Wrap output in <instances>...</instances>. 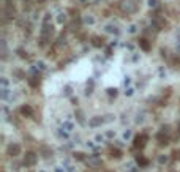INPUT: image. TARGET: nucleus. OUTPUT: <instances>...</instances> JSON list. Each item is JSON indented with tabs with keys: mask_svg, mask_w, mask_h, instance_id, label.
Returning a JSON list of instances; mask_svg holds the SVG:
<instances>
[{
	"mask_svg": "<svg viewBox=\"0 0 180 172\" xmlns=\"http://www.w3.org/2000/svg\"><path fill=\"white\" fill-rule=\"evenodd\" d=\"M120 8H122L125 13H133V11H136L138 5L134 3V0H123L122 3H120Z\"/></svg>",
	"mask_w": 180,
	"mask_h": 172,
	"instance_id": "1",
	"label": "nucleus"
},
{
	"mask_svg": "<svg viewBox=\"0 0 180 172\" xmlns=\"http://www.w3.org/2000/svg\"><path fill=\"white\" fill-rule=\"evenodd\" d=\"M35 163H37V155L33 152H27L25 156H24V164L25 166H35Z\"/></svg>",
	"mask_w": 180,
	"mask_h": 172,
	"instance_id": "2",
	"label": "nucleus"
},
{
	"mask_svg": "<svg viewBox=\"0 0 180 172\" xmlns=\"http://www.w3.org/2000/svg\"><path fill=\"white\" fill-rule=\"evenodd\" d=\"M19 153H21V147L17 144H10L8 145V155L10 156H17Z\"/></svg>",
	"mask_w": 180,
	"mask_h": 172,
	"instance_id": "3",
	"label": "nucleus"
},
{
	"mask_svg": "<svg viewBox=\"0 0 180 172\" xmlns=\"http://www.w3.org/2000/svg\"><path fill=\"white\" fill-rule=\"evenodd\" d=\"M145 141H147V136H136L134 137V147L136 148H142L144 145H145Z\"/></svg>",
	"mask_w": 180,
	"mask_h": 172,
	"instance_id": "4",
	"label": "nucleus"
},
{
	"mask_svg": "<svg viewBox=\"0 0 180 172\" xmlns=\"http://www.w3.org/2000/svg\"><path fill=\"white\" fill-rule=\"evenodd\" d=\"M62 128H63L65 131H66V133H71V131L74 130V123L73 122H71V120H63V123H62Z\"/></svg>",
	"mask_w": 180,
	"mask_h": 172,
	"instance_id": "5",
	"label": "nucleus"
},
{
	"mask_svg": "<svg viewBox=\"0 0 180 172\" xmlns=\"http://www.w3.org/2000/svg\"><path fill=\"white\" fill-rule=\"evenodd\" d=\"M21 114L25 115V117H32V115H33V109L29 104H25V106H22V107H21Z\"/></svg>",
	"mask_w": 180,
	"mask_h": 172,
	"instance_id": "6",
	"label": "nucleus"
},
{
	"mask_svg": "<svg viewBox=\"0 0 180 172\" xmlns=\"http://www.w3.org/2000/svg\"><path fill=\"white\" fill-rule=\"evenodd\" d=\"M101 123H104V120L101 119V117H93V119L89 120V125L90 126H100Z\"/></svg>",
	"mask_w": 180,
	"mask_h": 172,
	"instance_id": "7",
	"label": "nucleus"
},
{
	"mask_svg": "<svg viewBox=\"0 0 180 172\" xmlns=\"http://www.w3.org/2000/svg\"><path fill=\"white\" fill-rule=\"evenodd\" d=\"M104 30H106L107 33H114V35L119 33V29H117V25H114V24H107V25L104 27Z\"/></svg>",
	"mask_w": 180,
	"mask_h": 172,
	"instance_id": "8",
	"label": "nucleus"
},
{
	"mask_svg": "<svg viewBox=\"0 0 180 172\" xmlns=\"http://www.w3.org/2000/svg\"><path fill=\"white\" fill-rule=\"evenodd\" d=\"M152 24H153L156 29H163L164 25H166V22H164V19H158V17H155L153 21H152Z\"/></svg>",
	"mask_w": 180,
	"mask_h": 172,
	"instance_id": "9",
	"label": "nucleus"
},
{
	"mask_svg": "<svg viewBox=\"0 0 180 172\" xmlns=\"http://www.w3.org/2000/svg\"><path fill=\"white\" fill-rule=\"evenodd\" d=\"M76 119H78V122H79V123H82V125L85 123V119H84V112H82L81 109H78V111H76Z\"/></svg>",
	"mask_w": 180,
	"mask_h": 172,
	"instance_id": "10",
	"label": "nucleus"
},
{
	"mask_svg": "<svg viewBox=\"0 0 180 172\" xmlns=\"http://www.w3.org/2000/svg\"><path fill=\"white\" fill-rule=\"evenodd\" d=\"M92 44H93L95 47H101L103 46V40H101L100 37H93L92 38Z\"/></svg>",
	"mask_w": 180,
	"mask_h": 172,
	"instance_id": "11",
	"label": "nucleus"
},
{
	"mask_svg": "<svg viewBox=\"0 0 180 172\" xmlns=\"http://www.w3.org/2000/svg\"><path fill=\"white\" fill-rule=\"evenodd\" d=\"M125 172H136V167H134V163L133 161L125 164Z\"/></svg>",
	"mask_w": 180,
	"mask_h": 172,
	"instance_id": "12",
	"label": "nucleus"
},
{
	"mask_svg": "<svg viewBox=\"0 0 180 172\" xmlns=\"http://www.w3.org/2000/svg\"><path fill=\"white\" fill-rule=\"evenodd\" d=\"M139 46L142 47L144 51H150V44H148L147 40H139Z\"/></svg>",
	"mask_w": 180,
	"mask_h": 172,
	"instance_id": "13",
	"label": "nucleus"
},
{
	"mask_svg": "<svg viewBox=\"0 0 180 172\" xmlns=\"http://www.w3.org/2000/svg\"><path fill=\"white\" fill-rule=\"evenodd\" d=\"M89 164H92V166H100L101 164V160L100 158H89Z\"/></svg>",
	"mask_w": 180,
	"mask_h": 172,
	"instance_id": "14",
	"label": "nucleus"
},
{
	"mask_svg": "<svg viewBox=\"0 0 180 172\" xmlns=\"http://www.w3.org/2000/svg\"><path fill=\"white\" fill-rule=\"evenodd\" d=\"M111 156L112 158H120V156H122V153H120V150H117V148H112V150H111Z\"/></svg>",
	"mask_w": 180,
	"mask_h": 172,
	"instance_id": "15",
	"label": "nucleus"
},
{
	"mask_svg": "<svg viewBox=\"0 0 180 172\" xmlns=\"http://www.w3.org/2000/svg\"><path fill=\"white\" fill-rule=\"evenodd\" d=\"M65 21H66V14H65V13H60L58 17H57V22H58V24H63Z\"/></svg>",
	"mask_w": 180,
	"mask_h": 172,
	"instance_id": "16",
	"label": "nucleus"
},
{
	"mask_svg": "<svg viewBox=\"0 0 180 172\" xmlns=\"http://www.w3.org/2000/svg\"><path fill=\"white\" fill-rule=\"evenodd\" d=\"M2 89H10V82H8V79L6 78H2Z\"/></svg>",
	"mask_w": 180,
	"mask_h": 172,
	"instance_id": "17",
	"label": "nucleus"
},
{
	"mask_svg": "<svg viewBox=\"0 0 180 172\" xmlns=\"http://www.w3.org/2000/svg\"><path fill=\"white\" fill-rule=\"evenodd\" d=\"M147 163L148 161L144 156H138V164H139V166H147Z\"/></svg>",
	"mask_w": 180,
	"mask_h": 172,
	"instance_id": "18",
	"label": "nucleus"
},
{
	"mask_svg": "<svg viewBox=\"0 0 180 172\" xmlns=\"http://www.w3.org/2000/svg\"><path fill=\"white\" fill-rule=\"evenodd\" d=\"M84 22H85V24H95V19H93L92 16H85V17H84Z\"/></svg>",
	"mask_w": 180,
	"mask_h": 172,
	"instance_id": "19",
	"label": "nucleus"
},
{
	"mask_svg": "<svg viewBox=\"0 0 180 172\" xmlns=\"http://www.w3.org/2000/svg\"><path fill=\"white\" fill-rule=\"evenodd\" d=\"M148 6L150 8H156L158 6V0H148Z\"/></svg>",
	"mask_w": 180,
	"mask_h": 172,
	"instance_id": "20",
	"label": "nucleus"
},
{
	"mask_svg": "<svg viewBox=\"0 0 180 172\" xmlns=\"http://www.w3.org/2000/svg\"><path fill=\"white\" fill-rule=\"evenodd\" d=\"M96 142H98V144H103V142H104V136L98 134V136H96Z\"/></svg>",
	"mask_w": 180,
	"mask_h": 172,
	"instance_id": "21",
	"label": "nucleus"
},
{
	"mask_svg": "<svg viewBox=\"0 0 180 172\" xmlns=\"http://www.w3.org/2000/svg\"><path fill=\"white\" fill-rule=\"evenodd\" d=\"M37 66L40 68V70H46V65H44V62H38V63H37Z\"/></svg>",
	"mask_w": 180,
	"mask_h": 172,
	"instance_id": "22",
	"label": "nucleus"
},
{
	"mask_svg": "<svg viewBox=\"0 0 180 172\" xmlns=\"http://www.w3.org/2000/svg\"><path fill=\"white\" fill-rule=\"evenodd\" d=\"M131 137V131H125L123 133V139H130Z\"/></svg>",
	"mask_w": 180,
	"mask_h": 172,
	"instance_id": "23",
	"label": "nucleus"
},
{
	"mask_svg": "<svg viewBox=\"0 0 180 172\" xmlns=\"http://www.w3.org/2000/svg\"><path fill=\"white\" fill-rule=\"evenodd\" d=\"M107 93L111 95V96H112V95L115 96V95H117V89H109V90H107Z\"/></svg>",
	"mask_w": 180,
	"mask_h": 172,
	"instance_id": "24",
	"label": "nucleus"
},
{
	"mask_svg": "<svg viewBox=\"0 0 180 172\" xmlns=\"http://www.w3.org/2000/svg\"><path fill=\"white\" fill-rule=\"evenodd\" d=\"M74 158H78V160H84V153H74Z\"/></svg>",
	"mask_w": 180,
	"mask_h": 172,
	"instance_id": "25",
	"label": "nucleus"
},
{
	"mask_svg": "<svg viewBox=\"0 0 180 172\" xmlns=\"http://www.w3.org/2000/svg\"><path fill=\"white\" fill-rule=\"evenodd\" d=\"M87 147H90L92 150H96V145L93 144V142H87Z\"/></svg>",
	"mask_w": 180,
	"mask_h": 172,
	"instance_id": "26",
	"label": "nucleus"
},
{
	"mask_svg": "<svg viewBox=\"0 0 180 172\" xmlns=\"http://www.w3.org/2000/svg\"><path fill=\"white\" fill-rule=\"evenodd\" d=\"M123 84H125V87H127V85H130V84H131V78H125Z\"/></svg>",
	"mask_w": 180,
	"mask_h": 172,
	"instance_id": "27",
	"label": "nucleus"
},
{
	"mask_svg": "<svg viewBox=\"0 0 180 172\" xmlns=\"http://www.w3.org/2000/svg\"><path fill=\"white\" fill-rule=\"evenodd\" d=\"M103 120H104V122H111V120H114V115H106Z\"/></svg>",
	"mask_w": 180,
	"mask_h": 172,
	"instance_id": "28",
	"label": "nucleus"
},
{
	"mask_svg": "<svg viewBox=\"0 0 180 172\" xmlns=\"http://www.w3.org/2000/svg\"><path fill=\"white\" fill-rule=\"evenodd\" d=\"M130 33H134V32H136V25H130Z\"/></svg>",
	"mask_w": 180,
	"mask_h": 172,
	"instance_id": "29",
	"label": "nucleus"
},
{
	"mask_svg": "<svg viewBox=\"0 0 180 172\" xmlns=\"http://www.w3.org/2000/svg\"><path fill=\"white\" fill-rule=\"evenodd\" d=\"M133 92H134V90H133V89H128L127 92H125V93H127L128 96H131V95H133Z\"/></svg>",
	"mask_w": 180,
	"mask_h": 172,
	"instance_id": "30",
	"label": "nucleus"
},
{
	"mask_svg": "<svg viewBox=\"0 0 180 172\" xmlns=\"http://www.w3.org/2000/svg\"><path fill=\"white\" fill-rule=\"evenodd\" d=\"M55 172H65V169H62L60 166H55Z\"/></svg>",
	"mask_w": 180,
	"mask_h": 172,
	"instance_id": "31",
	"label": "nucleus"
},
{
	"mask_svg": "<svg viewBox=\"0 0 180 172\" xmlns=\"http://www.w3.org/2000/svg\"><path fill=\"white\" fill-rule=\"evenodd\" d=\"M30 84H32V85H33V87H37V81H35V78H32V81H30Z\"/></svg>",
	"mask_w": 180,
	"mask_h": 172,
	"instance_id": "32",
	"label": "nucleus"
},
{
	"mask_svg": "<svg viewBox=\"0 0 180 172\" xmlns=\"http://www.w3.org/2000/svg\"><path fill=\"white\" fill-rule=\"evenodd\" d=\"M166 161H168V158H166V156H161V158H160V163H166Z\"/></svg>",
	"mask_w": 180,
	"mask_h": 172,
	"instance_id": "33",
	"label": "nucleus"
},
{
	"mask_svg": "<svg viewBox=\"0 0 180 172\" xmlns=\"http://www.w3.org/2000/svg\"><path fill=\"white\" fill-rule=\"evenodd\" d=\"M65 93L70 95V93H71V89H70V87H66V89H65Z\"/></svg>",
	"mask_w": 180,
	"mask_h": 172,
	"instance_id": "34",
	"label": "nucleus"
},
{
	"mask_svg": "<svg viewBox=\"0 0 180 172\" xmlns=\"http://www.w3.org/2000/svg\"><path fill=\"white\" fill-rule=\"evenodd\" d=\"M106 136H107V137H112V136H114V133H112V131H107Z\"/></svg>",
	"mask_w": 180,
	"mask_h": 172,
	"instance_id": "35",
	"label": "nucleus"
},
{
	"mask_svg": "<svg viewBox=\"0 0 180 172\" xmlns=\"http://www.w3.org/2000/svg\"><path fill=\"white\" fill-rule=\"evenodd\" d=\"M25 2H27V3H30V2H32V0H25Z\"/></svg>",
	"mask_w": 180,
	"mask_h": 172,
	"instance_id": "36",
	"label": "nucleus"
},
{
	"mask_svg": "<svg viewBox=\"0 0 180 172\" xmlns=\"http://www.w3.org/2000/svg\"><path fill=\"white\" fill-rule=\"evenodd\" d=\"M95 2H100V0H95Z\"/></svg>",
	"mask_w": 180,
	"mask_h": 172,
	"instance_id": "37",
	"label": "nucleus"
},
{
	"mask_svg": "<svg viewBox=\"0 0 180 172\" xmlns=\"http://www.w3.org/2000/svg\"><path fill=\"white\" fill-rule=\"evenodd\" d=\"M8 2H10V0H8Z\"/></svg>",
	"mask_w": 180,
	"mask_h": 172,
	"instance_id": "38",
	"label": "nucleus"
}]
</instances>
